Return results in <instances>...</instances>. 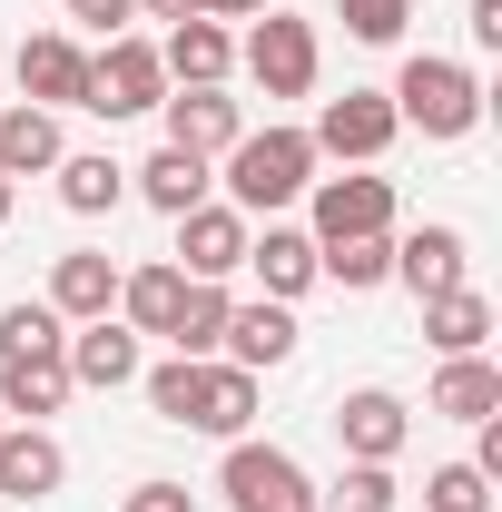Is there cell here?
<instances>
[{"mask_svg": "<svg viewBox=\"0 0 502 512\" xmlns=\"http://www.w3.org/2000/svg\"><path fill=\"white\" fill-rule=\"evenodd\" d=\"M315 138L306 128H247L237 148H227V207L237 217H276V207H296L315 188Z\"/></svg>", "mask_w": 502, "mask_h": 512, "instance_id": "cell-1", "label": "cell"}, {"mask_svg": "<svg viewBox=\"0 0 502 512\" xmlns=\"http://www.w3.org/2000/svg\"><path fill=\"white\" fill-rule=\"evenodd\" d=\"M394 119L424 128V138H473V119H483V79L463 60H434V50H414V60L394 69Z\"/></svg>", "mask_w": 502, "mask_h": 512, "instance_id": "cell-2", "label": "cell"}, {"mask_svg": "<svg viewBox=\"0 0 502 512\" xmlns=\"http://www.w3.org/2000/svg\"><path fill=\"white\" fill-rule=\"evenodd\" d=\"M237 69H247L266 99H315L325 40H315V20H296V10H256V30L237 40Z\"/></svg>", "mask_w": 502, "mask_h": 512, "instance_id": "cell-3", "label": "cell"}, {"mask_svg": "<svg viewBox=\"0 0 502 512\" xmlns=\"http://www.w3.org/2000/svg\"><path fill=\"white\" fill-rule=\"evenodd\" d=\"M217 493H227V512H315L306 463H296L286 444H256V434H237V444H227Z\"/></svg>", "mask_w": 502, "mask_h": 512, "instance_id": "cell-4", "label": "cell"}, {"mask_svg": "<svg viewBox=\"0 0 502 512\" xmlns=\"http://www.w3.org/2000/svg\"><path fill=\"white\" fill-rule=\"evenodd\" d=\"M158 99H168V69H158V40L119 30V40H99V50H89V109H99V119H148Z\"/></svg>", "mask_w": 502, "mask_h": 512, "instance_id": "cell-5", "label": "cell"}, {"mask_svg": "<svg viewBox=\"0 0 502 512\" xmlns=\"http://www.w3.org/2000/svg\"><path fill=\"white\" fill-rule=\"evenodd\" d=\"M315 158H335V168H375L384 148H394V138H404V119H394V99H384V89H345V99H325V109H315Z\"/></svg>", "mask_w": 502, "mask_h": 512, "instance_id": "cell-6", "label": "cell"}, {"mask_svg": "<svg viewBox=\"0 0 502 512\" xmlns=\"http://www.w3.org/2000/svg\"><path fill=\"white\" fill-rule=\"evenodd\" d=\"M315 207V247H335V237H394V178H365V168H345V178H315L306 188Z\"/></svg>", "mask_w": 502, "mask_h": 512, "instance_id": "cell-7", "label": "cell"}, {"mask_svg": "<svg viewBox=\"0 0 502 512\" xmlns=\"http://www.w3.org/2000/svg\"><path fill=\"white\" fill-rule=\"evenodd\" d=\"M335 444H345V463H394V453L414 444V404L404 394H384V384H355V394H335Z\"/></svg>", "mask_w": 502, "mask_h": 512, "instance_id": "cell-8", "label": "cell"}, {"mask_svg": "<svg viewBox=\"0 0 502 512\" xmlns=\"http://www.w3.org/2000/svg\"><path fill=\"white\" fill-rule=\"evenodd\" d=\"M247 237H256V217H237L227 197H207V207H188L178 217V276H197V286H227L237 266H247Z\"/></svg>", "mask_w": 502, "mask_h": 512, "instance_id": "cell-9", "label": "cell"}, {"mask_svg": "<svg viewBox=\"0 0 502 512\" xmlns=\"http://www.w3.org/2000/svg\"><path fill=\"white\" fill-rule=\"evenodd\" d=\"M10 69H20V99L30 109H89V50L69 30H30Z\"/></svg>", "mask_w": 502, "mask_h": 512, "instance_id": "cell-10", "label": "cell"}, {"mask_svg": "<svg viewBox=\"0 0 502 512\" xmlns=\"http://www.w3.org/2000/svg\"><path fill=\"white\" fill-rule=\"evenodd\" d=\"M158 119H168V148H188V158H227V148L247 138V99H227V89H168Z\"/></svg>", "mask_w": 502, "mask_h": 512, "instance_id": "cell-11", "label": "cell"}, {"mask_svg": "<svg viewBox=\"0 0 502 512\" xmlns=\"http://www.w3.org/2000/svg\"><path fill=\"white\" fill-rule=\"evenodd\" d=\"M60 325H89V316H119V256L109 247H69L50 256V296H40Z\"/></svg>", "mask_w": 502, "mask_h": 512, "instance_id": "cell-12", "label": "cell"}, {"mask_svg": "<svg viewBox=\"0 0 502 512\" xmlns=\"http://www.w3.org/2000/svg\"><path fill=\"white\" fill-rule=\"evenodd\" d=\"M296 306H276V296H256V306H227V335H217V355L227 365H247V375H266V365H286L296 355Z\"/></svg>", "mask_w": 502, "mask_h": 512, "instance_id": "cell-13", "label": "cell"}, {"mask_svg": "<svg viewBox=\"0 0 502 512\" xmlns=\"http://www.w3.org/2000/svg\"><path fill=\"white\" fill-rule=\"evenodd\" d=\"M158 69H168V89H227V69H237V40H227V20H178L168 40H158Z\"/></svg>", "mask_w": 502, "mask_h": 512, "instance_id": "cell-14", "label": "cell"}, {"mask_svg": "<svg viewBox=\"0 0 502 512\" xmlns=\"http://www.w3.org/2000/svg\"><path fill=\"white\" fill-rule=\"evenodd\" d=\"M247 424H256V375H247V365H227V355H207V365H197V394H188V434L237 444Z\"/></svg>", "mask_w": 502, "mask_h": 512, "instance_id": "cell-15", "label": "cell"}, {"mask_svg": "<svg viewBox=\"0 0 502 512\" xmlns=\"http://www.w3.org/2000/svg\"><path fill=\"white\" fill-rule=\"evenodd\" d=\"M60 483H69V453H60L50 424H0V493L10 503H40Z\"/></svg>", "mask_w": 502, "mask_h": 512, "instance_id": "cell-16", "label": "cell"}, {"mask_svg": "<svg viewBox=\"0 0 502 512\" xmlns=\"http://www.w3.org/2000/svg\"><path fill=\"white\" fill-rule=\"evenodd\" d=\"M463 266H473L463 227H414V237H394V286H414V296H453V286H473Z\"/></svg>", "mask_w": 502, "mask_h": 512, "instance_id": "cell-17", "label": "cell"}, {"mask_svg": "<svg viewBox=\"0 0 502 512\" xmlns=\"http://www.w3.org/2000/svg\"><path fill=\"white\" fill-rule=\"evenodd\" d=\"M69 384H89V394H119V384H138V335H128L119 316L69 325Z\"/></svg>", "mask_w": 502, "mask_h": 512, "instance_id": "cell-18", "label": "cell"}, {"mask_svg": "<svg viewBox=\"0 0 502 512\" xmlns=\"http://www.w3.org/2000/svg\"><path fill=\"white\" fill-rule=\"evenodd\" d=\"M69 394H79V384H69V345L60 355H10V365H0V414H10V424H50Z\"/></svg>", "mask_w": 502, "mask_h": 512, "instance_id": "cell-19", "label": "cell"}, {"mask_svg": "<svg viewBox=\"0 0 502 512\" xmlns=\"http://www.w3.org/2000/svg\"><path fill=\"white\" fill-rule=\"evenodd\" d=\"M178 306H188V276H178L168 256H158V266H119V325L128 335H168Z\"/></svg>", "mask_w": 502, "mask_h": 512, "instance_id": "cell-20", "label": "cell"}, {"mask_svg": "<svg viewBox=\"0 0 502 512\" xmlns=\"http://www.w3.org/2000/svg\"><path fill=\"white\" fill-rule=\"evenodd\" d=\"M247 266H256V286H266L276 306H296V296L315 286V237H306V227H276V217H266V237H247Z\"/></svg>", "mask_w": 502, "mask_h": 512, "instance_id": "cell-21", "label": "cell"}, {"mask_svg": "<svg viewBox=\"0 0 502 512\" xmlns=\"http://www.w3.org/2000/svg\"><path fill=\"white\" fill-rule=\"evenodd\" d=\"M434 404L443 424H483V414H502V365L493 355H443V375H434Z\"/></svg>", "mask_w": 502, "mask_h": 512, "instance_id": "cell-22", "label": "cell"}, {"mask_svg": "<svg viewBox=\"0 0 502 512\" xmlns=\"http://www.w3.org/2000/svg\"><path fill=\"white\" fill-rule=\"evenodd\" d=\"M40 168H60V109L0 99V178H40Z\"/></svg>", "mask_w": 502, "mask_h": 512, "instance_id": "cell-23", "label": "cell"}, {"mask_svg": "<svg viewBox=\"0 0 502 512\" xmlns=\"http://www.w3.org/2000/svg\"><path fill=\"white\" fill-rule=\"evenodd\" d=\"M50 178H60V207H69V217H109V207L128 197V168L109 158V148H60Z\"/></svg>", "mask_w": 502, "mask_h": 512, "instance_id": "cell-24", "label": "cell"}, {"mask_svg": "<svg viewBox=\"0 0 502 512\" xmlns=\"http://www.w3.org/2000/svg\"><path fill=\"white\" fill-rule=\"evenodd\" d=\"M128 188L148 197L158 217H188V207H207V158H188V148H168V138H158V158H148V168H128Z\"/></svg>", "mask_w": 502, "mask_h": 512, "instance_id": "cell-25", "label": "cell"}, {"mask_svg": "<svg viewBox=\"0 0 502 512\" xmlns=\"http://www.w3.org/2000/svg\"><path fill=\"white\" fill-rule=\"evenodd\" d=\"M483 335H493V296H483V286L424 296V345H434V355H483Z\"/></svg>", "mask_w": 502, "mask_h": 512, "instance_id": "cell-26", "label": "cell"}, {"mask_svg": "<svg viewBox=\"0 0 502 512\" xmlns=\"http://www.w3.org/2000/svg\"><path fill=\"white\" fill-rule=\"evenodd\" d=\"M315 276H335L345 296H365L394 276V237H335V247H315Z\"/></svg>", "mask_w": 502, "mask_h": 512, "instance_id": "cell-27", "label": "cell"}, {"mask_svg": "<svg viewBox=\"0 0 502 512\" xmlns=\"http://www.w3.org/2000/svg\"><path fill=\"white\" fill-rule=\"evenodd\" d=\"M227 306H237L227 286H197L188 276V306H178V325H168V355H197V365H207L217 335H227Z\"/></svg>", "mask_w": 502, "mask_h": 512, "instance_id": "cell-28", "label": "cell"}, {"mask_svg": "<svg viewBox=\"0 0 502 512\" xmlns=\"http://www.w3.org/2000/svg\"><path fill=\"white\" fill-rule=\"evenodd\" d=\"M404 493H394V463H345L325 493H315V512H394Z\"/></svg>", "mask_w": 502, "mask_h": 512, "instance_id": "cell-29", "label": "cell"}, {"mask_svg": "<svg viewBox=\"0 0 502 512\" xmlns=\"http://www.w3.org/2000/svg\"><path fill=\"white\" fill-rule=\"evenodd\" d=\"M335 20H345V40L394 50V40H404V20H414V0H335Z\"/></svg>", "mask_w": 502, "mask_h": 512, "instance_id": "cell-30", "label": "cell"}, {"mask_svg": "<svg viewBox=\"0 0 502 512\" xmlns=\"http://www.w3.org/2000/svg\"><path fill=\"white\" fill-rule=\"evenodd\" d=\"M69 345V325L50 316V306H10V316H0V365H10V355H60Z\"/></svg>", "mask_w": 502, "mask_h": 512, "instance_id": "cell-31", "label": "cell"}, {"mask_svg": "<svg viewBox=\"0 0 502 512\" xmlns=\"http://www.w3.org/2000/svg\"><path fill=\"white\" fill-rule=\"evenodd\" d=\"M424 512H493V483L473 463H434L424 473Z\"/></svg>", "mask_w": 502, "mask_h": 512, "instance_id": "cell-32", "label": "cell"}, {"mask_svg": "<svg viewBox=\"0 0 502 512\" xmlns=\"http://www.w3.org/2000/svg\"><path fill=\"white\" fill-rule=\"evenodd\" d=\"M69 20H79V30H99V40H119L128 20H138V0H60Z\"/></svg>", "mask_w": 502, "mask_h": 512, "instance_id": "cell-33", "label": "cell"}, {"mask_svg": "<svg viewBox=\"0 0 502 512\" xmlns=\"http://www.w3.org/2000/svg\"><path fill=\"white\" fill-rule=\"evenodd\" d=\"M119 512H197V493H188V483H138Z\"/></svg>", "mask_w": 502, "mask_h": 512, "instance_id": "cell-34", "label": "cell"}, {"mask_svg": "<svg viewBox=\"0 0 502 512\" xmlns=\"http://www.w3.org/2000/svg\"><path fill=\"white\" fill-rule=\"evenodd\" d=\"M473 50H502V0H473Z\"/></svg>", "mask_w": 502, "mask_h": 512, "instance_id": "cell-35", "label": "cell"}, {"mask_svg": "<svg viewBox=\"0 0 502 512\" xmlns=\"http://www.w3.org/2000/svg\"><path fill=\"white\" fill-rule=\"evenodd\" d=\"M207 20H256V10H276V0H197Z\"/></svg>", "mask_w": 502, "mask_h": 512, "instance_id": "cell-36", "label": "cell"}, {"mask_svg": "<svg viewBox=\"0 0 502 512\" xmlns=\"http://www.w3.org/2000/svg\"><path fill=\"white\" fill-rule=\"evenodd\" d=\"M138 10H148V20H168V30H178V20H197V0H138Z\"/></svg>", "mask_w": 502, "mask_h": 512, "instance_id": "cell-37", "label": "cell"}, {"mask_svg": "<svg viewBox=\"0 0 502 512\" xmlns=\"http://www.w3.org/2000/svg\"><path fill=\"white\" fill-rule=\"evenodd\" d=\"M0 227H10V178H0Z\"/></svg>", "mask_w": 502, "mask_h": 512, "instance_id": "cell-38", "label": "cell"}, {"mask_svg": "<svg viewBox=\"0 0 502 512\" xmlns=\"http://www.w3.org/2000/svg\"><path fill=\"white\" fill-rule=\"evenodd\" d=\"M0 424H10V414H0Z\"/></svg>", "mask_w": 502, "mask_h": 512, "instance_id": "cell-39", "label": "cell"}]
</instances>
